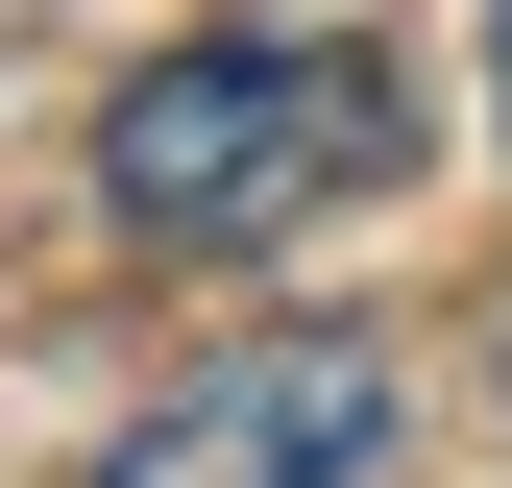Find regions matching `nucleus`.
Returning a JSON list of instances; mask_svg holds the SVG:
<instances>
[{
    "mask_svg": "<svg viewBox=\"0 0 512 488\" xmlns=\"http://www.w3.org/2000/svg\"><path fill=\"white\" fill-rule=\"evenodd\" d=\"M415 171V74L366 25H196L98 98V220L147 269H269Z\"/></svg>",
    "mask_w": 512,
    "mask_h": 488,
    "instance_id": "nucleus-1",
    "label": "nucleus"
},
{
    "mask_svg": "<svg viewBox=\"0 0 512 488\" xmlns=\"http://www.w3.org/2000/svg\"><path fill=\"white\" fill-rule=\"evenodd\" d=\"M488 98H512V0H488Z\"/></svg>",
    "mask_w": 512,
    "mask_h": 488,
    "instance_id": "nucleus-3",
    "label": "nucleus"
},
{
    "mask_svg": "<svg viewBox=\"0 0 512 488\" xmlns=\"http://www.w3.org/2000/svg\"><path fill=\"white\" fill-rule=\"evenodd\" d=\"M391 342H342V318H293V342H220V366H171L147 415L98 440V488H366L391 464Z\"/></svg>",
    "mask_w": 512,
    "mask_h": 488,
    "instance_id": "nucleus-2",
    "label": "nucleus"
}]
</instances>
